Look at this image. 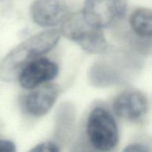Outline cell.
I'll list each match as a JSON object with an SVG mask.
<instances>
[{
    "label": "cell",
    "instance_id": "cell-1",
    "mask_svg": "<svg viewBox=\"0 0 152 152\" xmlns=\"http://www.w3.org/2000/svg\"><path fill=\"white\" fill-rule=\"evenodd\" d=\"M60 36L58 30L44 31L18 45L0 63V78L7 82L16 80L28 63L51 50Z\"/></svg>",
    "mask_w": 152,
    "mask_h": 152
},
{
    "label": "cell",
    "instance_id": "cell-2",
    "mask_svg": "<svg viewBox=\"0 0 152 152\" xmlns=\"http://www.w3.org/2000/svg\"><path fill=\"white\" fill-rule=\"evenodd\" d=\"M86 137L99 152H109L119 142V131L112 114L102 107H96L89 113L86 126Z\"/></svg>",
    "mask_w": 152,
    "mask_h": 152
},
{
    "label": "cell",
    "instance_id": "cell-3",
    "mask_svg": "<svg viewBox=\"0 0 152 152\" xmlns=\"http://www.w3.org/2000/svg\"><path fill=\"white\" fill-rule=\"evenodd\" d=\"M61 32L88 53H102L108 48L102 29L89 25L85 20L82 12L68 16L63 22Z\"/></svg>",
    "mask_w": 152,
    "mask_h": 152
},
{
    "label": "cell",
    "instance_id": "cell-4",
    "mask_svg": "<svg viewBox=\"0 0 152 152\" xmlns=\"http://www.w3.org/2000/svg\"><path fill=\"white\" fill-rule=\"evenodd\" d=\"M126 10V0H86L82 13L89 25L102 29L122 19Z\"/></svg>",
    "mask_w": 152,
    "mask_h": 152
},
{
    "label": "cell",
    "instance_id": "cell-5",
    "mask_svg": "<svg viewBox=\"0 0 152 152\" xmlns=\"http://www.w3.org/2000/svg\"><path fill=\"white\" fill-rule=\"evenodd\" d=\"M58 74L57 64L50 59L41 57L28 63L23 68L18 79L22 88L32 90L43 83L55 79Z\"/></svg>",
    "mask_w": 152,
    "mask_h": 152
},
{
    "label": "cell",
    "instance_id": "cell-6",
    "mask_svg": "<svg viewBox=\"0 0 152 152\" xmlns=\"http://www.w3.org/2000/svg\"><path fill=\"white\" fill-rule=\"evenodd\" d=\"M30 12L34 22L42 27L55 26L69 16V9L64 0H36Z\"/></svg>",
    "mask_w": 152,
    "mask_h": 152
},
{
    "label": "cell",
    "instance_id": "cell-7",
    "mask_svg": "<svg viewBox=\"0 0 152 152\" xmlns=\"http://www.w3.org/2000/svg\"><path fill=\"white\" fill-rule=\"evenodd\" d=\"M113 108L119 117L129 121H137L146 114L148 101L139 91L126 90L114 99Z\"/></svg>",
    "mask_w": 152,
    "mask_h": 152
},
{
    "label": "cell",
    "instance_id": "cell-8",
    "mask_svg": "<svg viewBox=\"0 0 152 152\" xmlns=\"http://www.w3.org/2000/svg\"><path fill=\"white\" fill-rule=\"evenodd\" d=\"M59 91V86L53 83L37 88L25 96L24 100L25 111L36 117L45 115L56 102Z\"/></svg>",
    "mask_w": 152,
    "mask_h": 152
},
{
    "label": "cell",
    "instance_id": "cell-9",
    "mask_svg": "<svg viewBox=\"0 0 152 152\" xmlns=\"http://www.w3.org/2000/svg\"><path fill=\"white\" fill-rule=\"evenodd\" d=\"M129 25L135 35L142 39H152V10L139 7L129 18Z\"/></svg>",
    "mask_w": 152,
    "mask_h": 152
},
{
    "label": "cell",
    "instance_id": "cell-10",
    "mask_svg": "<svg viewBox=\"0 0 152 152\" xmlns=\"http://www.w3.org/2000/svg\"><path fill=\"white\" fill-rule=\"evenodd\" d=\"M75 122V111L71 104L64 103L58 108L55 123L56 137H66L72 133Z\"/></svg>",
    "mask_w": 152,
    "mask_h": 152
},
{
    "label": "cell",
    "instance_id": "cell-11",
    "mask_svg": "<svg viewBox=\"0 0 152 152\" xmlns=\"http://www.w3.org/2000/svg\"><path fill=\"white\" fill-rule=\"evenodd\" d=\"M95 148H93L87 138H80L76 142L73 147L71 152H97Z\"/></svg>",
    "mask_w": 152,
    "mask_h": 152
},
{
    "label": "cell",
    "instance_id": "cell-12",
    "mask_svg": "<svg viewBox=\"0 0 152 152\" xmlns=\"http://www.w3.org/2000/svg\"><path fill=\"white\" fill-rule=\"evenodd\" d=\"M28 152H60L56 144L52 142H44L38 144Z\"/></svg>",
    "mask_w": 152,
    "mask_h": 152
},
{
    "label": "cell",
    "instance_id": "cell-13",
    "mask_svg": "<svg viewBox=\"0 0 152 152\" xmlns=\"http://www.w3.org/2000/svg\"><path fill=\"white\" fill-rule=\"evenodd\" d=\"M122 152H151V151L143 144L132 143L126 146Z\"/></svg>",
    "mask_w": 152,
    "mask_h": 152
},
{
    "label": "cell",
    "instance_id": "cell-14",
    "mask_svg": "<svg viewBox=\"0 0 152 152\" xmlns=\"http://www.w3.org/2000/svg\"><path fill=\"white\" fill-rule=\"evenodd\" d=\"M0 152H16V145L8 140H0Z\"/></svg>",
    "mask_w": 152,
    "mask_h": 152
}]
</instances>
